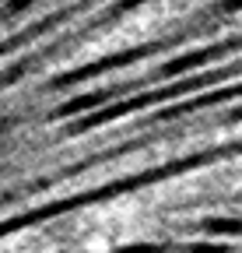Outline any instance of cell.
I'll return each mask as SVG.
<instances>
[{
  "mask_svg": "<svg viewBox=\"0 0 242 253\" xmlns=\"http://www.w3.org/2000/svg\"><path fill=\"white\" fill-rule=\"evenodd\" d=\"M200 229L207 236H228V239H242V218L232 214H214V218H204Z\"/></svg>",
  "mask_w": 242,
  "mask_h": 253,
  "instance_id": "cell-1",
  "label": "cell"
},
{
  "mask_svg": "<svg viewBox=\"0 0 242 253\" xmlns=\"http://www.w3.org/2000/svg\"><path fill=\"white\" fill-rule=\"evenodd\" d=\"M183 253H232V243H190Z\"/></svg>",
  "mask_w": 242,
  "mask_h": 253,
  "instance_id": "cell-2",
  "label": "cell"
},
{
  "mask_svg": "<svg viewBox=\"0 0 242 253\" xmlns=\"http://www.w3.org/2000/svg\"><path fill=\"white\" fill-rule=\"evenodd\" d=\"M116 253H165L162 243H130V246H119Z\"/></svg>",
  "mask_w": 242,
  "mask_h": 253,
  "instance_id": "cell-3",
  "label": "cell"
}]
</instances>
